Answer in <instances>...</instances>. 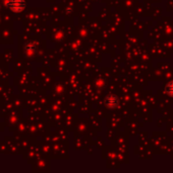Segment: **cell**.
<instances>
[{
  "instance_id": "1",
  "label": "cell",
  "mask_w": 173,
  "mask_h": 173,
  "mask_svg": "<svg viewBox=\"0 0 173 173\" xmlns=\"http://www.w3.org/2000/svg\"><path fill=\"white\" fill-rule=\"evenodd\" d=\"M118 104V99L117 97H115V96L111 95V96H108L106 99V105L111 107V109H113V107H115Z\"/></svg>"
},
{
  "instance_id": "2",
  "label": "cell",
  "mask_w": 173,
  "mask_h": 173,
  "mask_svg": "<svg viewBox=\"0 0 173 173\" xmlns=\"http://www.w3.org/2000/svg\"><path fill=\"white\" fill-rule=\"evenodd\" d=\"M10 6L13 10L20 11L21 9H22V7H24V3H22L21 0H12V1L10 2Z\"/></svg>"
},
{
  "instance_id": "3",
  "label": "cell",
  "mask_w": 173,
  "mask_h": 173,
  "mask_svg": "<svg viewBox=\"0 0 173 173\" xmlns=\"http://www.w3.org/2000/svg\"><path fill=\"white\" fill-rule=\"evenodd\" d=\"M165 92L169 96H173V81L166 84V86H165Z\"/></svg>"
}]
</instances>
